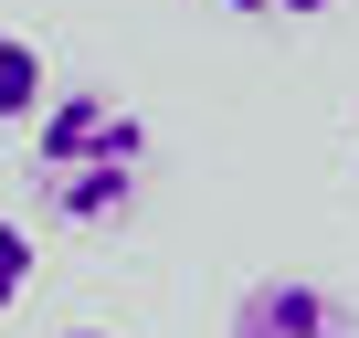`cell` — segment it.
I'll use <instances>...</instances> for the list:
<instances>
[{
	"instance_id": "6da1fadb",
	"label": "cell",
	"mask_w": 359,
	"mask_h": 338,
	"mask_svg": "<svg viewBox=\"0 0 359 338\" xmlns=\"http://www.w3.org/2000/svg\"><path fill=\"white\" fill-rule=\"evenodd\" d=\"M137 180H148V116L137 106L74 85V95H53L32 116V191H43L53 222L106 233V222L137 212Z\"/></svg>"
},
{
	"instance_id": "7a4b0ae2",
	"label": "cell",
	"mask_w": 359,
	"mask_h": 338,
	"mask_svg": "<svg viewBox=\"0 0 359 338\" xmlns=\"http://www.w3.org/2000/svg\"><path fill=\"white\" fill-rule=\"evenodd\" d=\"M233 338H359V327H348V306H338L327 285H306V275H264V285H243Z\"/></svg>"
},
{
	"instance_id": "3957f363",
	"label": "cell",
	"mask_w": 359,
	"mask_h": 338,
	"mask_svg": "<svg viewBox=\"0 0 359 338\" xmlns=\"http://www.w3.org/2000/svg\"><path fill=\"white\" fill-rule=\"evenodd\" d=\"M43 106H53V95H43V53L0 22V127H32Z\"/></svg>"
},
{
	"instance_id": "277c9868",
	"label": "cell",
	"mask_w": 359,
	"mask_h": 338,
	"mask_svg": "<svg viewBox=\"0 0 359 338\" xmlns=\"http://www.w3.org/2000/svg\"><path fill=\"white\" fill-rule=\"evenodd\" d=\"M22 285H32V233H22V222H0V317L22 306Z\"/></svg>"
},
{
	"instance_id": "5b68a950",
	"label": "cell",
	"mask_w": 359,
	"mask_h": 338,
	"mask_svg": "<svg viewBox=\"0 0 359 338\" xmlns=\"http://www.w3.org/2000/svg\"><path fill=\"white\" fill-rule=\"evenodd\" d=\"M222 11H254V22H317L327 0H222Z\"/></svg>"
},
{
	"instance_id": "8992f818",
	"label": "cell",
	"mask_w": 359,
	"mask_h": 338,
	"mask_svg": "<svg viewBox=\"0 0 359 338\" xmlns=\"http://www.w3.org/2000/svg\"><path fill=\"white\" fill-rule=\"evenodd\" d=\"M74 338H106V327H74Z\"/></svg>"
}]
</instances>
